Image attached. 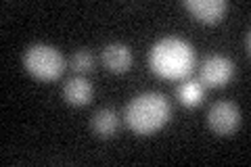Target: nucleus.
<instances>
[{
	"label": "nucleus",
	"instance_id": "obj_6",
	"mask_svg": "<svg viewBox=\"0 0 251 167\" xmlns=\"http://www.w3.org/2000/svg\"><path fill=\"white\" fill-rule=\"evenodd\" d=\"M186 11L203 23H218L226 13L224 0H184Z\"/></svg>",
	"mask_w": 251,
	"mask_h": 167
},
{
	"label": "nucleus",
	"instance_id": "obj_7",
	"mask_svg": "<svg viewBox=\"0 0 251 167\" xmlns=\"http://www.w3.org/2000/svg\"><path fill=\"white\" fill-rule=\"evenodd\" d=\"M92 94H94L92 84L82 75H75L72 79H67L65 86H63V98H65L67 105H72V107L88 105Z\"/></svg>",
	"mask_w": 251,
	"mask_h": 167
},
{
	"label": "nucleus",
	"instance_id": "obj_1",
	"mask_svg": "<svg viewBox=\"0 0 251 167\" xmlns=\"http://www.w3.org/2000/svg\"><path fill=\"white\" fill-rule=\"evenodd\" d=\"M197 61L195 48L182 38L168 36L155 42L149 50V65L153 73L163 79H184L191 75V71Z\"/></svg>",
	"mask_w": 251,
	"mask_h": 167
},
{
	"label": "nucleus",
	"instance_id": "obj_4",
	"mask_svg": "<svg viewBox=\"0 0 251 167\" xmlns=\"http://www.w3.org/2000/svg\"><path fill=\"white\" fill-rule=\"evenodd\" d=\"M241 123L239 107L230 100H218L207 111V125L218 136H228Z\"/></svg>",
	"mask_w": 251,
	"mask_h": 167
},
{
	"label": "nucleus",
	"instance_id": "obj_2",
	"mask_svg": "<svg viewBox=\"0 0 251 167\" xmlns=\"http://www.w3.org/2000/svg\"><path fill=\"white\" fill-rule=\"evenodd\" d=\"M170 102L159 92H143L134 96L126 107V123L136 134H153L161 130L170 119Z\"/></svg>",
	"mask_w": 251,
	"mask_h": 167
},
{
	"label": "nucleus",
	"instance_id": "obj_10",
	"mask_svg": "<svg viewBox=\"0 0 251 167\" xmlns=\"http://www.w3.org/2000/svg\"><path fill=\"white\" fill-rule=\"evenodd\" d=\"M176 96H178V100H180V105H182V107H188V109L199 107L203 96H205V86H203L199 79L186 77L184 82L178 86Z\"/></svg>",
	"mask_w": 251,
	"mask_h": 167
},
{
	"label": "nucleus",
	"instance_id": "obj_12",
	"mask_svg": "<svg viewBox=\"0 0 251 167\" xmlns=\"http://www.w3.org/2000/svg\"><path fill=\"white\" fill-rule=\"evenodd\" d=\"M245 50H247V54H249V50H251V44H249V31H245Z\"/></svg>",
	"mask_w": 251,
	"mask_h": 167
},
{
	"label": "nucleus",
	"instance_id": "obj_5",
	"mask_svg": "<svg viewBox=\"0 0 251 167\" xmlns=\"http://www.w3.org/2000/svg\"><path fill=\"white\" fill-rule=\"evenodd\" d=\"M234 77V63L224 54H211L203 61L199 82L209 88H222Z\"/></svg>",
	"mask_w": 251,
	"mask_h": 167
},
{
	"label": "nucleus",
	"instance_id": "obj_11",
	"mask_svg": "<svg viewBox=\"0 0 251 167\" xmlns=\"http://www.w3.org/2000/svg\"><path fill=\"white\" fill-rule=\"evenodd\" d=\"M72 67H74V71H77V73H88V71H92V67H94V57L88 50H77L72 57Z\"/></svg>",
	"mask_w": 251,
	"mask_h": 167
},
{
	"label": "nucleus",
	"instance_id": "obj_8",
	"mask_svg": "<svg viewBox=\"0 0 251 167\" xmlns=\"http://www.w3.org/2000/svg\"><path fill=\"white\" fill-rule=\"evenodd\" d=\"M103 63L113 73H124L132 67V50L126 44H109L103 48Z\"/></svg>",
	"mask_w": 251,
	"mask_h": 167
},
{
	"label": "nucleus",
	"instance_id": "obj_9",
	"mask_svg": "<svg viewBox=\"0 0 251 167\" xmlns=\"http://www.w3.org/2000/svg\"><path fill=\"white\" fill-rule=\"evenodd\" d=\"M90 128L99 138H111V136H115L117 128H120V117H117L113 109H107V107L99 109L97 113L92 115Z\"/></svg>",
	"mask_w": 251,
	"mask_h": 167
},
{
	"label": "nucleus",
	"instance_id": "obj_3",
	"mask_svg": "<svg viewBox=\"0 0 251 167\" xmlns=\"http://www.w3.org/2000/svg\"><path fill=\"white\" fill-rule=\"evenodd\" d=\"M23 65L27 73L34 75L40 82H52L65 69V59L63 54L49 44H31L23 54Z\"/></svg>",
	"mask_w": 251,
	"mask_h": 167
}]
</instances>
